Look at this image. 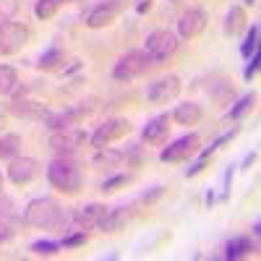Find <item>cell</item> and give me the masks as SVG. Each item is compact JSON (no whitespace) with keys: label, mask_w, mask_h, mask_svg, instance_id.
<instances>
[{"label":"cell","mask_w":261,"mask_h":261,"mask_svg":"<svg viewBox=\"0 0 261 261\" xmlns=\"http://www.w3.org/2000/svg\"><path fill=\"white\" fill-rule=\"evenodd\" d=\"M24 222L29 227L37 230H55V227H65L68 217L63 214L60 204L50 196H39V199H32L24 209Z\"/></svg>","instance_id":"cell-1"},{"label":"cell","mask_w":261,"mask_h":261,"mask_svg":"<svg viewBox=\"0 0 261 261\" xmlns=\"http://www.w3.org/2000/svg\"><path fill=\"white\" fill-rule=\"evenodd\" d=\"M47 180H50L53 188H58L63 193H76L81 188V170H79V165L73 160L58 157L47 167Z\"/></svg>","instance_id":"cell-2"},{"label":"cell","mask_w":261,"mask_h":261,"mask_svg":"<svg viewBox=\"0 0 261 261\" xmlns=\"http://www.w3.org/2000/svg\"><path fill=\"white\" fill-rule=\"evenodd\" d=\"M151 63L149 58H146V53L144 50H130V53H125L115 65H113V79L115 81H136L139 76H144L149 68H151Z\"/></svg>","instance_id":"cell-3"},{"label":"cell","mask_w":261,"mask_h":261,"mask_svg":"<svg viewBox=\"0 0 261 261\" xmlns=\"http://www.w3.org/2000/svg\"><path fill=\"white\" fill-rule=\"evenodd\" d=\"M178 50V34L175 32H170V29H157V32H151L144 42V53L151 63H162L167 60L172 53Z\"/></svg>","instance_id":"cell-4"},{"label":"cell","mask_w":261,"mask_h":261,"mask_svg":"<svg viewBox=\"0 0 261 261\" xmlns=\"http://www.w3.org/2000/svg\"><path fill=\"white\" fill-rule=\"evenodd\" d=\"M86 141V134L79 128V125H68V128H60V130H53L50 134V141L47 146L55 151L58 157H68L73 151Z\"/></svg>","instance_id":"cell-5"},{"label":"cell","mask_w":261,"mask_h":261,"mask_svg":"<svg viewBox=\"0 0 261 261\" xmlns=\"http://www.w3.org/2000/svg\"><path fill=\"white\" fill-rule=\"evenodd\" d=\"M32 32L29 27L18 24V21H8L0 27V55H13L29 42Z\"/></svg>","instance_id":"cell-6"},{"label":"cell","mask_w":261,"mask_h":261,"mask_svg":"<svg viewBox=\"0 0 261 261\" xmlns=\"http://www.w3.org/2000/svg\"><path fill=\"white\" fill-rule=\"evenodd\" d=\"M180 89H183V84L178 76H162L146 86V99L151 105H167L180 94Z\"/></svg>","instance_id":"cell-7"},{"label":"cell","mask_w":261,"mask_h":261,"mask_svg":"<svg viewBox=\"0 0 261 261\" xmlns=\"http://www.w3.org/2000/svg\"><path fill=\"white\" fill-rule=\"evenodd\" d=\"M107 214V206L105 204H97V201H92V204H86V206H79L68 220H71V227H65L63 230V235L65 232H71V230H92V227H97L99 225V220Z\"/></svg>","instance_id":"cell-8"},{"label":"cell","mask_w":261,"mask_h":261,"mask_svg":"<svg viewBox=\"0 0 261 261\" xmlns=\"http://www.w3.org/2000/svg\"><path fill=\"white\" fill-rule=\"evenodd\" d=\"M128 130H130V123L125 118H110L92 134V146H97V149L99 146H110L113 141H120Z\"/></svg>","instance_id":"cell-9"},{"label":"cell","mask_w":261,"mask_h":261,"mask_svg":"<svg viewBox=\"0 0 261 261\" xmlns=\"http://www.w3.org/2000/svg\"><path fill=\"white\" fill-rule=\"evenodd\" d=\"M39 172H42V162L34 160V157H13V160L8 162V178H11L16 186L32 183Z\"/></svg>","instance_id":"cell-10"},{"label":"cell","mask_w":261,"mask_h":261,"mask_svg":"<svg viewBox=\"0 0 261 261\" xmlns=\"http://www.w3.org/2000/svg\"><path fill=\"white\" fill-rule=\"evenodd\" d=\"M199 144H201V139L196 134H186V136L175 139L170 146H165L160 151V160L162 162H183V160H188L193 154L196 149H199Z\"/></svg>","instance_id":"cell-11"},{"label":"cell","mask_w":261,"mask_h":261,"mask_svg":"<svg viewBox=\"0 0 261 261\" xmlns=\"http://www.w3.org/2000/svg\"><path fill=\"white\" fill-rule=\"evenodd\" d=\"M120 11H123V0H105V3H99V6H94L89 11V16H86V27L89 29H102L107 24H113Z\"/></svg>","instance_id":"cell-12"},{"label":"cell","mask_w":261,"mask_h":261,"mask_svg":"<svg viewBox=\"0 0 261 261\" xmlns=\"http://www.w3.org/2000/svg\"><path fill=\"white\" fill-rule=\"evenodd\" d=\"M206 27V13L201 8H188L180 13L178 18V37L180 39H193V37H199Z\"/></svg>","instance_id":"cell-13"},{"label":"cell","mask_w":261,"mask_h":261,"mask_svg":"<svg viewBox=\"0 0 261 261\" xmlns=\"http://www.w3.org/2000/svg\"><path fill=\"white\" fill-rule=\"evenodd\" d=\"M86 113H89V107H86V105L65 107V110H60V113H53V115H47V118H45V125H47L50 130H60V128L76 125V123H79V118H81V115H86Z\"/></svg>","instance_id":"cell-14"},{"label":"cell","mask_w":261,"mask_h":261,"mask_svg":"<svg viewBox=\"0 0 261 261\" xmlns=\"http://www.w3.org/2000/svg\"><path fill=\"white\" fill-rule=\"evenodd\" d=\"M144 141L151 146H162L170 136V115H157L144 125Z\"/></svg>","instance_id":"cell-15"},{"label":"cell","mask_w":261,"mask_h":261,"mask_svg":"<svg viewBox=\"0 0 261 261\" xmlns=\"http://www.w3.org/2000/svg\"><path fill=\"white\" fill-rule=\"evenodd\" d=\"M134 206H136V201H134V204H128V206L107 209V214L99 220L97 230H102V232H115V230H120V227L130 220V214H134Z\"/></svg>","instance_id":"cell-16"},{"label":"cell","mask_w":261,"mask_h":261,"mask_svg":"<svg viewBox=\"0 0 261 261\" xmlns=\"http://www.w3.org/2000/svg\"><path fill=\"white\" fill-rule=\"evenodd\" d=\"M123 160H125V151L110 149V146H99V149L94 151V157H92V165H94V167H102V170H113V167H118Z\"/></svg>","instance_id":"cell-17"},{"label":"cell","mask_w":261,"mask_h":261,"mask_svg":"<svg viewBox=\"0 0 261 261\" xmlns=\"http://www.w3.org/2000/svg\"><path fill=\"white\" fill-rule=\"evenodd\" d=\"M172 118L180 125H196L204 118V110H201V105H196V102H186V105H178L175 110H172Z\"/></svg>","instance_id":"cell-18"},{"label":"cell","mask_w":261,"mask_h":261,"mask_svg":"<svg viewBox=\"0 0 261 261\" xmlns=\"http://www.w3.org/2000/svg\"><path fill=\"white\" fill-rule=\"evenodd\" d=\"M11 113L16 115V118H47V110L42 105H34V102H29V99H21V97H16L13 102H11Z\"/></svg>","instance_id":"cell-19"},{"label":"cell","mask_w":261,"mask_h":261,"mask_svg":"<svg viewBox=\"0 0 261 261\" xmlns=\"http://www.w3.org/2000/svg\"><path fill=\"white\" fill-rule=\"evenodd\" d=\"M251 251H256V241H251L248 235H241V238H232V241L227 243V248H225V258H243V256H248Z\"/></svg>","instance_id":"cell-20"},{"label":"cell","mask_w":261,"mask_h":261,"mask_svg":"<svg viewBox=\"0 0 261 261\" xmlns=\"http://www.w3.org/2000/svg\"><path fill=\"white\" fill-rule=\"evenodd\" d=\"M63 60H65V50H63L60 45H53L47 53H42L37 68H39V71H55V68H60Z\"/></svg>","instance_id":"cell-21"},{"label":"cell","mask_w":261,"mask_h":261,"mask_svg":"<svg viewBox=\"0 0 261 261\" xmlns=\"http://www.w3.org/2000/svg\"><path fill=\"white\" fill-rule=\"evenodd\" d=\"M21 151V136L16 134H0V160L11 162L13 157H18Z\"/></svg>","instance_id":"cell-22"},{"label":"cell","mask_w":261,"mask_h":261,"mask_svg":"<svg viewBox=\"0 0 261 261\" xmlns=\"http://www.w3.org/2000/svg\"><path fill=\"white\" fill-rule=\"evenodd\" d=\"M71 0H37V6H34V16L39 18V21H47V18H53L63 6H68Z\"/></svg>","instance_id":"cell-23"},{"label":"cell","mask_w":261,"mask_h":261,"mask_svg":"<svg viewBox=\"0 0 261 261\" xmlns=\"http://www.w3.org/2000/svg\"><path fill=\"white\" fill-rule=\"evenodd\" d=\"M16 89H18V73L11 65H0V97L16 94Z\"/></svg>","instance_id":"cell-24"},{"label":"cell","mask_w":261,"mask_h":261,"mask_svg":"<svg viewBox=\"0 0 261 261\" xmlns=\"http://www.w3.org/2000/svg\"><path fill=\"white\" fill-rule=\"evenodd\" d=\"M243 21H246V11L243 8H230L227 11V16H225V34H238V29H241L243 27Z\"/></svg>","instance_id":"cell-25"},{"label":"cell","mask_w":261,"mask_h":261,"mask_svg":"<svg viewBox=\"0 0 261 261\" xmlns=\"http://www.w3.org/2000/svg\"><path fill=\"white\" fill-rule=\"evenodd\" d=\"M128 183H134V175H113V178H107V180H102V186H99V191L102 193H113V191H118V188H123V186H128Z\"/></svg>","instance_id":"cell-26"},{"label":"cell","mask_w":261,"mask_h":261,"mask_svg":"<svg viewBox=\"0 0 261 261\" xmlns=\"http://www.w3.org/2000/svg\"><path fill=\"white\" fill-rule=\"evenodd\" d=\"M18 6H21V0H0V27L13 21V16L18 13Z\"/></svg>","instance_id":"cell-27"},{"label":"cell","mask_w":261,"mask_h":261,"mask_svg":"<svg viewBox=\"0 0 261 261\" xmlns=\"http://www.w3.org/2000/svg\"><path fill=\"white\" fill-rule=\"evenodd\" d=\"M29 251L37 253V256H53V253L60 251V243H58V241H34V243L29 246Z\"/></svg>","instance_id":"cell-28"},{"label":"cell","mask_w":261,"mask_h":261,"mask_svg":"<svg viewBox=\"0 0 261 261\" xmlns=\"http://www.w3.org/2000/svg\"><path fill=\"white\" fill-rule=\"evenodd\" d=\"M13 217H16V204H13V199H11V196H6L3 191H0V220L11 222Z\"/></svg>","instance_id":"cell-29"},{"label":"cell","mask_w":261,"mask_h":261,"mask_svg":"<svg viewBox=\"0 0 261 261\" xmlns=\"http://www.w3.org/2000/svg\"><path fill=\"white\" fill-rule=\"evenodd\" d=\"M253 102H256V94H246V97H243V99L238 102V105L232 107V110H230V118H238V115H243V113L248 110V107H251Z\"/></svg>","instance_id":"cell-30"},{"label":"cell","mask_w":261,"mask_h":261,"mask_svg":"<svg viewBox=\"0 0 261 261\" xmlns=\"http://www.w3.org/2000/svg\"><path fill=\"white\" fill-rule=\"evenodd\" d=\"M256 39H258V27L253 24L251 32H248V37H246V45H243V55H246V58H248L251 53H256Z\"/></svg>","instance_id":"cell-31"},{"label":"cell","mask_w":261,"mask_h":261,"mask_svg":"<svg viewBox=\"0 0 261 261\" xmlns=\"http://www.w3.org/2000/svg\"><path fill=\"white\" fill-rule=\"evenodd\" d=\"M160 196H162V186H157L154 191H149V193H144V196H141V199H139V204H146V206H149L151 201H157V199H160Z\"/></svg>","instance_id":"cell-32"},{"label":"cell","mask_w":261,"mask_h":261,"mask_svg":"<svg viewBox=\"0 0 261 261\" xmlns=\"http://www.w3.org/2000/svg\"><path fill=\"white\" fill-rule=\"evenodd\" d=\"M11 238H13V227L6 220H0V243H8Z\"/></svg>","instance_id":"cell-33"},{"label":"cell","mask_w":261,"mask_h":261,"mask_svg":"<svg viewBox=\"0 0 261 261\" xmlns=\"http://www.w3.org/2000/svg\"><path fill=\"white\" fill-rule=\"evenodd\" d=\"M256 68H258V53H253V60H251V65L246 68V79H251L256 73Z\"/></svg>","instance_id":"cell-34"},{"label":"cell","mask_w":261,"mask_h":261,"mask_svg":"<svg viewBox=\"0 0 261 261\" xmlns=\"http://www.w3.org/2000/svg\"><path fill=\"white\" fill-rule=\"evenodd\" d=\"M3 183H6V175H3V172H0V191H3Z\"/></svg>","instance_id":"cell-35"},{"label":"cell","mask_w":261,"mask_h":261,"mask_svg":"<svg viewBox=\"0 0 261 261\" xmlns=\"http://www.w3.org/2000/svg\"><path fill=\"white\" fill-rule=\"evenodd\" d=\"M246 3H248V6H256V0H246Z\"/></svg>","instance_id":"cell-36"}]
</instances>
